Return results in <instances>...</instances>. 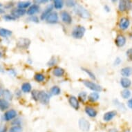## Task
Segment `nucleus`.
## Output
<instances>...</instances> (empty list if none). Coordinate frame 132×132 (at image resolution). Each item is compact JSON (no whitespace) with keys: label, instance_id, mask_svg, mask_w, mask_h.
<instances>
[{"label":"nucleus","instance_id":"nucleus-1","mask_svg":"<svg viewBox=\"0 0 132 132\" xmlns=\"http://www.w3.org/2000/svg\"><path fill=\"white\" fill-rule=\"evenodd\" d=\"M74 12L77 15H79L80 18H84V19H88L91 17V15L89 11L80 5H76L74 8Z\"/></svg>","mask_w":132,"mask_h":132},{"label":"nucleus","instance_id":"nucleus-2","mask_svg":"<svg viewBox=\"0 0 132 132\" xmlns=\"http://www.w3.org/2000/svg\"><path fill=\"white\" fill-rule=\"evenodd\" d=\"M85 28L84 26H78L72 31V36L75 39H81L85 33Z\"/></svg>","mask_w":132,"mask_h":132},{"label":"nucleus","instance_id":"nucleus-3","mask_svg":"<svg viewBox=\"0 0 132 132\" xmlns=\"http://www.w3.org/2000/svg\"><path fill=\"white\" fill-rule=\"evenodd\" d=\"M83 84L88 88V89H91L92 91H95V92H100L102 90L101 86L97 85L96 83L89 80H84L83 81Z\"/></svg>","mask_w":132,"mask_h":132},{"label":"nucleus","instance_id":"nucleus-4","mask_svg":"<svg viewBox=\"0 0 132 132\" xmlns=\"http://www.w3.org/2000/svg\"><path fill=\"white\" fill-rule=\"evenodd\" d=\"M78 124H79V127L82 131L87 132L90 129V127H91L90 122L85 118H80L79 120Z\"/></svg>","mask_w":132,"mask_h":132},{"label":"nucleus","instance_id":"nucleus-5","mask_svg":"<svg viewBox=\"0 0 132 132\" xmlns=\"http://www.w3.org/2000/svg\"><path fill=\"white\" fill-rule=\"evenodd\" d=\"M30 39H26V38H20L17 42V46L22 49H27L28 46H30Z\"/></svg>","mask_w":132,"mask_h":132},{"label":"nucleus","instance_id":"nucleus-6","mask_svg":"<svg viewBox=\"0 0 132 132\" xmlns=\"http://www.w3.org/2000/svg\"><path fill=\"white\" fill-rule=\"evenodd\" d=\"M18 116V113L14 109H10V110L7 111L6 112H5L4 115V118L5 121H10L11 120L14 119L17 117Z\"/></svg>","mask_w":132,"mask_h":132},{"label":"nucleus","instance_id":"nucleus-7","mask_svg":"<svg viewBox=\"0 0 132 132\" xmlns=\"http://www.w3.org/2000/svg\"><path fill=\"white\" fill-rule=\"evenodd\" d=\"M119 10L122 12L130 10L132 8V4L129 1H120L118 6Z\"/></svg>","mask_w":132,"mask_h":132},{"label":"nucleus","instance_id":"nucleus-8","mask_svg":"<svg viewBox=\"0 0 132 132\" xmlns=\"http://www.w3.org/2000/svg\"><path fill=\"white\" fill-rule=\"evenodd\" d=\"M50 97L47 93L44 91H39V96H38V100L43 104H48L49 102Z\"/></svg>","mask_w":132,"mask_h":132},{"label":"nucleus","instance_id":"nucleus-9","mask_svg":"<svg viewBox=\"0 0 132 132\" xmlns=\"http://www.w3.org/2000/svg\"><path fill=\"white\" fill-rule=\"evenodd\" d=\"M46 20L47 23L49 24H55L58 22V15L56 12H52L49 15H48V17L46 18Z\"/></svg>","mask_w":132,"mask_h":132},{"label":"nucleus","instance_id":"nucleus-10","mask_svg":"<svg viewBox=\"0 0 132 132\" xmlns=\"http://www.w3.org/2000/svg\"><path fill=\"white\" fill-rule=\"evenodd\" d=\"M61 18L63 22H64L66 24H70L72 22L71 16L67 11H62L61 13Z\"/></svg>","mask_w":132,"mask_h":132},{"label":"nucleus","instance_id":"nucleus-11","mask_svg":"<svg viewBox=\"0 0 132 132\" xmlns=\"http://www.w3.org/2000/svg\"><path fill=\"white\" fill-rule=\"evenodd\" d=\"M26 13V11L25 9H15L11 11V15L15 18H20L22 16H24Z\"/></svg>","mask_w":132,"mask_h":132},{"label":"nucleus","instance_id":"nucleus-12","mask_svg":"<svg viewBox=\"0 0 132 132\" xmlns=\"http://www.w3.org/2000/svg\"><path fill=\"white\" fill-rule=\"evenodd\" d=\"M39 11V6L37 4H34L30 6L28 9L26 11V13L27 15H30V16H33L35 15V13H38Z\"/></svg>","mask_w":132,"mask_h":132},{"label":"nucleus","instance_id":"nucleus-13","mask_svg":"<svg viewBox=\"0 0 132 132\" xmlns=\"http://www.w3.org/2000/svg\"><path fill=\"white\" fill-rule=\"evenodd\" d=\"M130 22L129 19L126 18H122L120 19L119 22V27L122 30H126L129 26Z\"/></svg>","mask_w":132,"mask_h":132},{"label":"nucleus","instance_id":"nucleus-14","mask_svg":"<svg viewBox=\"0 0 132 132\" xmlns=\"http://www.w3.org/2000/svg\"><path fill=\"white\" fill-rule=\"evenodd\" d=\"M69 102L70 105L73 108L75 109L76 110H78L79 109L80 104H79V102H78V100L77 99V97H76L75 96H71L69 97Z\"/></svg>","mask_w":132,"mask_h":132},{"label":"nucleus","instance_id":"nucleus-15","mask_svg":"<svg viewBox=\"0 0 132 132\" xmlns=\"http://www.w3.org/2000/svg\"><path fill=\"white\" fill-rule=\"evenodd\" d=\"M116 114H117V112L116 111H111L106 112L103 116V120L106 122L110 121L116 116Z\"/></svg>","mask_w":132,"mask_h":132},{"label":"nucleus","instance_id":"nucleus-16","mask_svg":"<svg viewBox=\"0 0 132 132\" xmlns=\"http://www.w3.org/2000/svg\"><path fill=\"white\" fill-rule=\"evenodd\" d=\"M115 43L116 44L117 46L118 47H122L126 43V38L125 36L122 35H118L116 39V41H115Z\"/></svg>","mask_w":132,"mask_h":132},{"label":"nucleus","instance_id":"nucleus-17","mask_svg":"<svg viewBox=\"0 0 132 132\" xmlns=\"http://www.w3.org/2000/svg\"><path fill=\"white\" fill-rule=\"evenodd\" d=\"M53 9V5H49L48 6L46 7V9L44 11V12L42 13L41 15V20H46V18H47L48 15H49L51 13H52Z\"/></svg>","mask_w":132,"mask_h":132},{"label":"nucleus","instance_id":"nucleus-18","mask_svg":"<svg viewBox=\"0 0 132 132\" xmlns=\"http://www.w3.org/2000/svg\"><path fill=\"white\" fill-rule=\"evenodd\" d=\"M85 112L87 113L89 117L91 118H94L95 117L97 114V111L94 109L93 107H91V106H87L85 108Z\"/></svg>","mask_w":132,"mask_h":132},{"label":"nucleus","instance_id":"nucleus-19","mask_svg":"<svg viewBox=\"0 0 132 132\" xmlns=\"http://www.w3.org/2000/svg\"><path fill=\"white\" fill-rule=\"evenodd\" d=\"M120 85L124 89H127L131 85V81L127 78H122L120 80Z\"/></svg>","mask_w":132,"mask_h":132},{"label":"nucleus","instance_id":"nucleus-20","mask_svg":"<svg viewBox=\"0 0 132 132\" xmlns=\"http://www.w3.org/2000/svg\"><path fill=\"white\" fill-rule=\"evenodd\" d=\"M65 71L61 67H55L53 71V74L56 77H62L64 76Z\"/></svg>","mask_w":132,"mask_h":132},{"label":"nucleus","instance_id":"nucleus-21","mask_svg":"<svg viewBox=\"0 0 132 132\" xmlns=\"http://www.w3.org/2000/svg\"><path fill=\"white\" fill-rule=\"evenodd\" d=\"M12 35V31L9 29L4 28H0V36L2 37H10Z\"/></svg>","mask_w":132,"mask_h":132},{"label":"nucleus","instance_id":"nucleus-22","mask_svg":"<svg viewBox=\"0 0 132 132\" xmlns=\"http://www.w3.org/2000/svg\"><path fill=\"white\" fill-rule=\"evenodd\" d=\"M9 108V102L5 99L0 98V110L5 111Z\"/></svg>","mask_w":132,"mask_h":132},{"label":"nucleus","instance_id":"nucleus-23","mask_svg":"<svg viewBox=\"0 0 132 132\" xmlns=\"http://www.w3.org/2000/svg\"><path fill=\"white\" fill-rule=\"evenodd\" d=\"M100 97V95H99V93L97 92H93V93H90L88 96V99L90 102H94L95 101H97Z\"/></svg>","mask_w":132,"mask_h":132},{"label":"nucleus","instance_id":"nucleus-24","mask_svg":"<svg viewBox=\"0 0 132 132\" xmlns=\"http://www.w3.org/2000/svg\"><path fill=\"white\" fill-rule=\"evenodd\" d=\"M21 89L24 93H29L32 89V87L29 82H25L22 85Z\"/></svg>","mask_w":132,"mask_h":132},{"label":"nucleus","instance_id":"nucleus-25","mask_svg":"<svg viewBox=\"0 0 132 132\" xmlns=\"http://www.w3.org/2000/svg\"><path fill=\"white\" fill-rule=\"evenodd\" d=\"M131 73V69L130 67H125L123 68L121 70L122 76H124V78H127Z\"/></svg>","mask_w":132,"mask_h":132},{"label":"nucleus","instance_id":"nucleus-26","mask_svg":"<svg viewBox=\"0 0 132 132\" xmlns=\"http://www.w3.org/2000/svg\"><path fill=\"white\" fill-rule=\"evenodd\" d=\"M30 2H20L18 3V9H25L30 6Z\"/></svg>","mask_w":132,"mask_h":132},{"label":"nucleus","instance_id":"nucleus-27","mask_svg":"<svg viewBox=\"0 0 132 132\" xmlns=\"http://www.w3.org/2000/svg\"><path fill=\"white\" fill-rule=\"evenodd\" d=\"M2 95H4L5 100H12L13 98V95L11 94V91L8 89H5L2 91Z\"/></svg>","mask_w":132,"mask_h":132},{"label":"nucleus","instance_id":"nucleus-28","mask_svg":"<svg viewBox=\"0 0 132 132\" xmlns=\"http://www.w3.org/2000/svg\"><path fill=\"white\" fill-rule=\"evenodd\" d=\"M61 90L57 86H54L51 89V94L53 95H57L59 94H60Z\"/></svg>","mask_w":132,"mask_h":132},{"label":"nucleus","instance_id":"nucleus-29","mask_svg":"<svg viewBox=\"0 0 132 132\" xmlns=\"http://www.w3.org/2000/svg\"><path fill=\"white\" fill-rule=\"evenodd\" d=\"M53 6L56 9H61L64 6V2L62 0H55L53 2Z\"/></svg>","mask_w":132,"mask_h":132},{"label":"nucleus","instance_id":"nucleus-30","mask_svg":"<svg viewBox=\"0 0 132 132\" xmlns=\"http://www.w3.org/2000/svg\"><path fill=\"white\" fill-rule=\"evenodd\" d=\"M23 131V129L20 125H15L11 127L10 129H9V132H22Z\"/></svg>","mask_w":132,"mask_h":132},{"label":"nucleus","instance_id":"nucleus-31","mask_svg":"<svg viewBox=\"0 0 132 132\" xmlns=\"http://www.w3.org/2000/svg\"><path fill=\"white\" fill-rule=\"evenodd\" d=\"M87 98V94L86 92H81V93H79V95H78V99L80 100V102H85L86 101Z\"/></svg>","mask_w":132,"mask_h":132},{"label":"nucleus","instance_id":"nucleus-32","mask_svg":"<svg viewBox=\"0 0 132 132\" xmlns=\"http://www.w3.org/2000/svg\"><path fill=\"white\" fill-rule=\"evenodd\" d=\"M34 79H35V81H37L38 82H43L44 79H45V77L44 76L43 74L42 73H36L34 76Z\"/></svg>","mask_w":132,"mask_h":132},{"label":"nucleus","instance_id":"nucleus-33","mask_svg":"<svg viewBox=\"0 0 132 132\" xmlns=\"http://www.w3.org/2000/svg\"><path fill=\"white\" fill-rule=\"evenodd\" d=\"M82 70L83 71H85V73H87V75H88V76L91 78V79H93V80H94L96 79V78H95V74L93 73V72L87 69H85V68H82Z\"/></svg>","mask_w":132,"mask_h":132},{"label":"nucleus","instance_id":"nucleus-34","mask_svg":"<svg viewBox=\"0 0 132 132\" xmlns=\"http://www.w3.org/2000/svg\"><path fill=\"white\" fill-rule=\"evenodd\" d=\"M121 95L124 99H128L131 96V92L128 89H125L121 92Z\"/></svg>","mask_w":132,"mask_h":132},{"label":"nucleus","instance_id":"nucleus-35","mask_svg":"<svg viewBox=\"0 0 132 132\" xmlns=\"http://www.w3.org/2000/svg\"><path fill=\"white\" fill-rule=\"evenodd\" d=\"M39 91H37V90H33L32 91V97L33 100H35V101L38 100V96H39Z\"/></svg>","mask_w":132,"mask_h":132},{"label":"nucleus","instance_id":"nucleus-36","mask_svg":"<svg viewBox=\"0 0 132 132\" xmlns=\"http://www.w3.org/2000/svg\"><path fill=\"white\" fill-rule=\"evenodd\" d=\"M3 18L6 21H14V20H16V18L13 17L12 15H5L3 16Z\"/></svg>","mask_w":132,"mask_h":132},{"label":"nucleus","instance_id":"nucleus-37","mask_svg":"<svg viewBox=\"0 0 132 132\" xmlns=\"http://www.w3.org/2000/svg\"><path fill=\"white\" fill-rule=\"evenodd\" d=\"M126 55L127 57V59L129 61H132V48H129L127 51Z\"/></svg>","mask_w":132,"mask_h":132},{"label":"nucleus","instance_id":"nucleus-38","mask_svg":"<svg viewBox=\"0 0 132 132\" xmlns=\"http://www.w3.org/2000/svg\"><path fill=\"white\" fill-rule=\"evenodd\" d=\"M28 20H30L31 22H35V23H39V19H38L37 16H35V15L30 16V18H28Z\"/></svg>","mask_w":132,"mask_h":132},{"label":"nucleus","instance_id":"nucleus-39","mask_svg":"<svg viewBox=\"0 0 132 132\" xmlns=\"http://www.w3.org/2000/svg\"><path fill=\"white\" fill-rule=\"evenodd\" d=\"M66 4L67 6L69 7H73V6H76V3L74 2V1H67L66 2Z\"/></svg>","mask_w":132,"mask_h":132},{"label":"nucleus","instance_id":"nucleus-40","mask_svg":"<svg viewBox=\"0 0 132 132\" xmlns=\"http://www.w3.org/2000/svg\"><path fill=\"white\" fill-rule=\"evenodd\" d=\"M56 63H57L56 60L54 58H53V59H51V60H50V61L48 62L47 64H48V66H50V67H51V66H54V65Z\"/></svg>","mask_w":132,"mask_h":132},{"label":"nucleus","instance_id":"nucleus-41","mask_svg":"<svg viewBox=\"0 0 132 132\" xmlns=\"http://www.w3.org/2000/svg\"><path fill=\"white\" fill-rule=\"evenodd\" d=\"M120 62H121V60H120V58L117 57V58L116 59V60H115L114 62V65L115 66H118V65L120 64Z\"/></svg>","mask_w":132,"mask_h":132},{"label":"nucleus","instance_id":"nucleus-42","mask_svg":"<svg viewBox=\"0 0 132 132\" xmlns=\"http://www.w3.org/2000/svg\"><path fill=\"white\" fill-rule=\"evenodd\" d=\"M48 0H39V1H34V2L35 3H37V4H41V3H42V4H44V3H46L48 2Z\"/></svg>","mask_w":132,"mask_h":132},{"label":"nucleus","instance_id":"nucleus-43","mask_svg":"<svg viewBox=\"0 0 132 132\" xmlns=\"http://www.w3.org/2000/svg\"><path fill=\"white\" fill-rule=\"evenodd\" d=\"M12 124L13 125H14L13 126H15V125H20V120L19 119H16L14 121L12 122Z\"/></svg>","mask_w":132,"mask_h":132},{"label":"nucleus","instance_id":"nucleus-44","mask_svg":"<svg viewBox=\"0 0 132 132\" xmlns=\"http://www.w3.org/2000/svg\"><path fill=\"white\" fill-rule=\"evenodd\" d=\"M0 132H7V127L6 126L0 127Z\"/></svg>","mask_w":132,"mask_h":132},{"label":"nucleus","instance_id":"nucleus-45","mask_svg":"<svg viewBox=\"0 0 132 132\" xmlns=\"http://www.w3.org/2000/svg\"><path fill=\"white\" fill-rule=\"evenodd\" d=\"M127 105L130 109H132V98H131V99H130V100L128 101Z\"/></svg>","mask_w":132,"mask_h":132},{"label":"nucleus","instance_id":"nucleus-46","mask_svg":"<svg viewBox=\"0 0 132 132\" xmlns=\"http://www.w3.org/2000/svg\"><path fill=\"white\" fill-rule=\"evenodd\" d=\"M104 9H105V10H106V11H110V9H109V7L107 6H104Z\"/></svg>","mask_w":132,"mask_h":132},{"label":"nucleus","instance_id":"nucleus-47","mask_svg":"<svg viewBox=\"0 0 132 132\" xmlns=\"http://www.w3.org/2000/svg\"><path fill=\"white\" fill-rule=\"evenodd\" d=\"M109 132H117V130L115 129H112L109 130Z\"/></svg>","mask_w":132,"mask_h":132},{"label":"nucleus","instance_id":"nucleus-48","mask_svg":"<svg viewBox=\"0 0 132 132\" xmlns=\"http://www.w3.org/2000/svg\"><path fill=\"white\" fill-rule=\"evenodd\" d=\"M5 13L4 10H3V9H0V14H3V13Z\"/></svg>","mask_w":132,"mask_h":132},{"label":"nucleus","instance_id":"nucleus-49","mask_svg":"<svg viewBox=\"0 0 132 132\" xmlns=\"http://www.w3.org/2000/svg\"><path fill=\"white\" fill-rule=\"evenodd\" d=\"M0 72H3V69L2 68V67L0 66Z\"/></svg>","mask_w":132,"mask_h":132},{"label":"nucleus","instance_id":"nucleus-50","mask_svg":"<svg viewBox=\"0 0 132 132\" xmlns=\"http://www.w3.org/2000/svg\"><path fill=\"white\" fill-rule=\"evenodd\" d=\"M2 94V91H0V95Z\"/></svg>","mask_w":132,"mask_h":132},{"label":"nucleus","instance_id":"nucleus-51","mask_svg":"<svg viewBox=\"0 0 132 132\" xmlns=\"http://www.w3.org/2000/svg\"><path fill=\"white\" fill-rule=\"evenodd\" d=\"M125 132H129V130H127V131H125Z\"/></svg>","mask_w":132,"mask_h":132},{"label":"nucleus","instance_id":"nucleus-52","mask_svg":"<svg viewBox=\"0 0 132 132\" xmlns=\"http://www.w3.org/2000/svg\"><path fill=\"white\" fill-rule=\"evenodd\" d=\"M2 57V53H0V57Z\"/></svg>","mask_w":132,"mask_h":132},{"label":"nucleus","instance_id":"nucleus-53","mask_svg":"<svg viewBox=\"0 0 132 132\" xmlns=\"http://www.w3.org/2000/svg\"><path fill=\"white\" fill-rule=\"evenodd\" d=\"M0 6H2V4H0Z\"/></svg>","mask_w":132,"mask_h":132}]
</instances>
